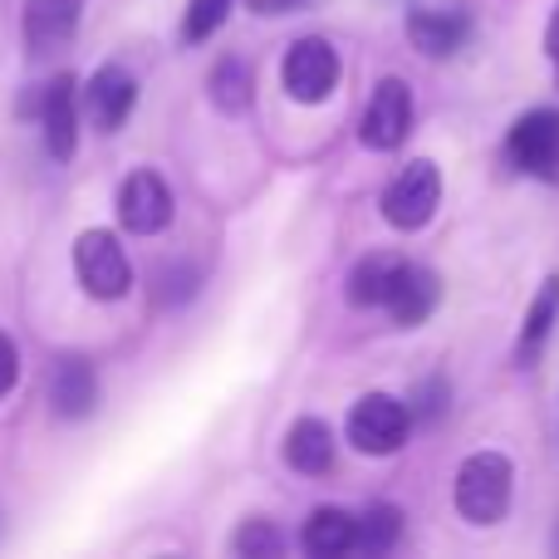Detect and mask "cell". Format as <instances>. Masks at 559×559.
Masks as SVG:
<instances>
[{"label": "cell", "instance_id": "obj_9", "mask_svg": "<svg viewBox=\"0 0 559 559\" xmlns=\"http://www.w3.org/2000/svg\"><path fill=\"white\" fill-rule=\"evenodd\" d=\"M79 88L84 84L74 74H55L35 94V118H39V133H45V147L55 163H69L79 153Z\"/></svg>", "mask_w": 559, "mask_h": 559}, {"label": "cell", "instance_id": "obj_11", "mask_svg": "<svg viewBox=\"0 0 559 559\" xmlns=\"http://www.w3.org/2000/svg\"><path fill=\"white\" fill-rule=\"evenodd\" d=\"M437 305H442V280H437V271L413 265V261H397L393 285H388V295H383V309L393 314V324L397 329L427 324V319L437 314Z\"/></svg>", "mask_w": 559, "mask_h": 559}, {"label": "cell", "instance_id": "obj_27", "mask_svg": "<svg viewBox=\"0 0 559 559\" xmlns=\"http://www.w3.org/2000/svg\"><path fill=\"white\" fill-rule=\"evenodd\" d=\"M545 55H550V64H555V79H559V5H555L550 25H545Z\"/></svg>", "mask_w": 559, "mask_h": 559}, {"label": "cell", "instance_id": "obj_26", "mask_svg": "<svg viewBox=\"0 0 559 559\" xmlns=\"http://www.w3.org/2000/svg\"><path fill=\"white\" fill-rule=\"evenodd\" d=\"M15 378H20V354L10 344V334H0V397L15 388Z\"/></svg>", "mask_w": 559, "mask_h": 559}, {"label": "cell", "instance_id": "obj_19", "mask_svg": "<svg viewBox=\"0 0 559 559\" xmlns=\"http://www.w3.org/2000/svg\"><path fill=\"white\" fill-rule=\"evenodd\" d=\"M393 271H397V255H364V261H354V271L344 280V295L354 309H378L388 295V285H393Z\"/></svg>", "mask_w": 559, "mask_h": 559}, {"label": "cell", "instance_id": "obj_5", "mask_svg": "<svg viewBox=\"0 0 559 559\" xmlns=\"http://www.w3.org/2000/svg\"><path fill=\"white\" fill-rule=\"evenodd\" d=\"M74 275L88 299H123L133 289V265L114 231H84L74 241Z\"/></svg>", "mask_w": 559, "mask_h": 559}, {"label": "cell", "instance_id": "obj_1", "mask_svg": "<svg viewBox=\"0 0 559 559\" xmlns=\"http://www.w3.org/2000/svg\"><path fill=\"white\" fill-rule=\"evenodd\" d=\"M515 472L501 452H472L456 466V511L466 525H501L511 511Z\"/></svg>", "mask_w": 559, "mask_h": 559}, {"label": "cell", "instance_id": "obj_6", "mask_svg": "<svg viewBox=\"0 0 559 559\" xmlns=\"http://www.w3.org/2000/svg\"><path fill=\"white\" fill-rule=\"evenodd\" d=\"M472 10L462 0H417L407 10V39H413L417 55L427 59H452L466 49L472 39Z\"/></svg>", "mask_w": 559, "mask_h": 559}, {"label": "cell", "instance_id": "obj_4", "mask_svg": "<svg viewBox=\"0 0 559 559\" xmlns=\"http://www.w3.org/2000/svg\"><path fill=\"white\" fill-rule=\"evenodd\" d=\"M437 202H442V173H437V163L417 157V163H407L403 173L388 182L383 222L393 226V231H423L437 216Z\"/></svg>", "mask_w": 559, "mask_h": 559}, {"label": "cell", "instance_id": "obj_12", "mask_svg": "<svg viewBox=\"0 0 559 559\" xmlns=\"http://www.w3.org/2000/svg\"><path fill=\"white\" fill-rule=\"evenodd\" d=\"M79 20H84V0H25V15H20L25 49L35 59L59 55L79 35Z\"/></svg>", "mask_w": 559, "mask_h": 559}, {"label": "cell", "instance_id": "obj_25", "mask_svg": "<svg viewBox=\"0 0 559 559\" xmlns=\"http://www.w3.org/2000/svg\"><path fill=\"white\" fill-rule=\"evenodd\" d=\"M246 5H251V15L275 20V15H299V10L319 5V0H246Z\"/></svg>", "mask_w": 559, "mask_h": 559}, {"label": "cell", "instance_id": "obj_8", "mask_svg": "<svg viewBox=\"0 0 559 559\" xmlns=\"http://www.w3.org/2000/svg\"><path fill=\"white\" fill-rule=\"evenodd\" d=\"M407 133H413V88L403 79H383L358 118V143L373 153H393L407 143Z\"/></svg>", "mask_w": 559, "mask_h": 559}, {"label": "cell", "instance_id": "obj_7", "mask_svg": "<svg viewBox=\"0 0 559 559\" xmlns=\"http://www.w3.org/2000/svg\"><path fill=\"white\" fill-rule=\"evenodd\" d=\"M338 74H344L338 49L319 35L295 39L285 64H280V84H285V94L295 98V104H324V98L338 88Z\"/></svg>", "mask_w": 559, "mask_h": 559}, {"label": "cell", "instance_id": "obj_10", "mask_svg": "<svg viewBox=\"0 0 559 559\" xmlns=\"http://www.w3.org/2000/svg\"><path fill=\"white\" fill-rule=\"evenodd\" d=\"M118 222L133 236H157L173 226V187L153 173V167H138L123 177L118 187Z\"/></svg>", "mask_w": 559, "mask_h": 559}, {"label": "cell", "instance_id": "obj_18", "mask_svg": "<svg viewBox=\"0 0 559 559\" xmlns=\"http://www.w3.org/2000/svg\"><path fill=\"white\" fill-rule=\"evenodd\" d=\"M206 88H212V104L222 108V114H246L251 108V98H255V74H251V64H246L241 55H226V59H216V69H212V79H206Z\"/></svg>", "mask_w": 559, "mask_h": 559}, {"label": "cell", "instance_id": "obj_2", "mask_svg": "<svg viewBox=\"0 0 559 559\" xmlns=\"http://www.w3.org/2000/svg\"><path fill=\"white\" fill-rule=\"evenodd\" d=\"M344 432L364 456H393L407 442V432H413V413L393 393H364L348 407Z\"/></svg>", "mask_w": 559, "mask_h": 559}, {"label": "cell", "instance_id": "obj_24", "mask_svg": "<svg viewBox=\"0 0 559 559\" xmlns=\"http://www.w3.org/2000/svg\"><path fill=\"white\" fill-rule=\"evenodd\" d=\"M197 295V271L192 265H167L157 275V305H182V299Z\"/></svg>", "mask_w": 559, "mask_h": 559}, {"label": "cell", "instance_id": "obj_21", "mask_svg": "<svg viewBox=\"0 0 559 559\" xmlns=\"http://www.w3.org/2000/svg\"><path fill=\"white\" fill-rule=\"evenodd\" d=\"M231 5H236V0H187L182 39H187V45H202V39H212L216 29L231 20Z\"/></svg>", "mask_w": 559, "mask_h": 559}, {"label": "cell", "instance_id": "obj_22", "mask_svg": "<svg viewBox=\"0 0 559 559\" xmlns=\"http://www.w3.org/2000/svg\"><path fill=\"white\" fill-rule=\"evenodd\" d=\"M447 407H452V383H447L442 373L423 378V383L413 388V397H407V413H413L417 423H437Z\"/></svg>", "mask_w": 559, "mask_h": 559}, {"label": "cell", "instance_id": "obj_23", "mask_svg": "<svg viewBox=\"0 0 559 559\" xmlns=\"http://www.w3.org/2000/svg\"><path fill=\"white\" fill-rule=\"evenodd\" d=\"M231 550L251 555V559H275L280 550H285V535H280L271 521H246L241 531L231 535Z\"/></svg>", "mask_w": 559, "mask_h": 559}, {"label": "cell", "instance_id": "obj_13", "mask_svg": "<svg viewBox=\"0 0 559 559\" xmlns=\"http://www.w3.org/2000/svg\"><path fill=\"white\" fill-rule=\"evenodd\" d=\"M79 94H84V108L98 133H118L138 108V79L123 64H104V69H94V79Z\"/></svg>", "mask_w": 559, "mask_h": 559}, {"label": "cell", "instance_id": "obj_16", "mask_svg": "<svg viewBox=\"0 0 559 559\" xmlns=\"http://www.w3.org/2000/svg\"><path fill=\"white\" fill-rule=\"evenodd\" d=\"M555 319H559V275H545V285L535 289L531 309H525L521 338H515V358H521V368L540 358V348H545V338H550Z\"/></svg>", "mask_w": 559, "mask_h": 559}, {"label": "cell", "instance_id": "obj_20", "mask_svg": "<svg viewBox=\"0 0 559 559\" xmlns=\"http://www.w3.org/2000/svg\"><path fill=\"white\" fill-rule=\"evenodd\" d=\"M403 540V511L388 501L368 506L364 515H354V550L358 555H388Z\"/></svg>", "mask_w": 559, "mask_h": 559}, {"label": "cell", "instance_id": "obj_15", "mask_svg": "<svg viewBox=\"0 0 559 559\" xmlns=\"http://www.w3.org/2000/svg\"><path fill=\"white\" fill-rule=\"evenodd\" d=\"M285 466H295L299 476H324L334 472V432L319 417H299L285 432Z\"/></svg>", "mask_w": 559, "mask_h": 559}, {"label": "cell", "instance_id": "obj_28", "mask_svg": "<svg viewBox=\"0 0 559 559\" xmlns=\"http://www.w3.org/2000/svg\"><path fill=\"white\" fill-rule=\"evenodd\" d=\"M555 550H559V531H555Z\"/></svg>", "mask_w": 559, "mask_h": 559}, {"label": "cell", "instance_id": "obj_17", "mask_svg": "<svg viewBox=\"0 0 559 559\" xmlns=\"http://www.w3.org/2000/svg\"><path fill=\"white\" fill-rule=\"evenodd\" d=\"M299 545H305V555H314V559L348 555V550H354V515L338 511V506H319V511L305 521Z\"/></svg>", "mask_w": 559, "mask_h": 559}, {"label": "cell", "instance_id": "obj_14", "mask_svg": "<svg viewBox=\"0 0 559 559\" xmlns=\"http://www.w3.org/2000/svg\"><path fill=\"white\" fill-rule=\"evenodd\" d=\"M49 407L64 423H79L98 407V373L88 358H59L55 378H49Z\"/></svg>", "mask_w": 559, "mask_h": 559}, {"label": "cell", "instance_id": "obj_3", "mask_svg": "<svg viewBox=\"0 0 559 559\" xmlns=\"http://www.w3.org/2000/svg\"><path fill=\"white\" fill-rule=\"evenodd\" d=\"M506 157L515 173L559 187V108H531L506 133Z\"/></svg>", "mask_w": 559, "mask_h": 559}]
</instances>
